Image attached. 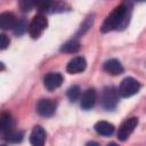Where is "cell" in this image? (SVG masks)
Wrapping results in <instances>:
<instances>
[{
	"label": "cell",
	"instance_id": "5b68a950",
	"mask_svg": "<svg viewBox=\"0 0 146 146\" xmlns=\"http://www.w3.org/2000/svg\"><path fill=\"white\" fill-rule=\"evenodd\" d=\"M138 124V119L137 117H130V119H127L119 128L117 130V138L119 140L121 141H125L129 136L132 133V131L135 130V128L137 127Z\"/></svg>",
	"mask_w": 146,
	"mask_h": 146
},
{
	"label": "cell",
	"instance_id": "5bb4252c",
	"mask_svg": "<svg viewBox=\"0 0 146 146\" xmlns=\"http://www.w3.org/2000/svg\"><path fill=\"white\" fill-rule=\"evenodd\" d=\"M1 133H2V137L5 135H7L8 132L13 131V127H14V122H13V119H11V115L9 113H2L1 114Z\"/></svg>",
	"mask_w": 146,
	"mask_h": 146
},
{
	"label": "cell",
	"instance_id": "7c38bea8",
	"mask_svg": "<svg viewBox=\"0 0 146 146\" xmlns=\"http://www.w3.org/2000/svg\"><path fill=\"white\" fill-rule=\"evenodd\" d=\"M104 71L111 75H119V74L123 73V66L120 63V60L112 58L104 63Z\"/></svg>",
	"mask_w": 146,
	"mask_h": 146
},
{
	"label": "cell",
	"instance_id": "ba28073f",
	"mask_svg": "<svg viewBox=\"0 0 146 146\" xmlns=\"http://www.w3.org/2000/svg\"><path fill=\"white\" fill-rule=\"evenodd\" d=\"M46 141V131L41 125H35L30 135V143L32 146H43Z\"/></svg>",
	"mask_w": 146,
	"mask_h": 146
},
{
	"label": "cell",
	"instance_id": "6da1fadb",
	"mask_svg": "<svg viewBox=\"0 0 146 146\" xmlns=\"http://www.w3.org/2000/svg\"><path fill=\"white\" fill-rule=\"evenodd\" d=\"M131 15L130 3H122L114 8V10L106 17L102 25V32L106 33L113 30H123L129 21Z\"/></svg>",
	"mask_w": 146,
	"mask_h": 146
},
{
	"label": "cell",
	"instance_id": "7402d4cb",
	"mask_svg": "<svg viewBox=\"0 0 146 146\" xmlns=\"http://www.w3.org/2000/svg\"><path fill=\"white\" fill-rule=\"evenodd\" d=\"M86 146H100V145L98 143H96V141H89V143H87Z\"/></svg>",
	"mask_w": 146,
	"mask_h": 146
},
{
	"label": "cell",
	"instance_id": "9c48e42d",
	"mask_svg": "<svg viewBox=\"0 0 146 146\" xmlns=\"http://www.w3.org/2000/svg\"><path fill=\"white\" fill-rule=\"evenodd\" d=\"M96 98H97V95H96V90L94 88H89L87 89L82 96H81V99H80V105L83 110H90L95 103H96Z\"/></svg>",
	"mask_w": 146,
	"mask_h": 146
},
{
	"label": "cell",
	"instance_id": "603a6c76",
	"mask_svg": "<svg viewBox=\"0 0 146 146\" xmlns=\"http://www.w3.org/2000/svg\"><path fill=\"white\" fill-rule=\"evenodd\" d=\"M108 146H117V145H116V144H115V143H111V144H110V145H108Z\"/></svg>",
	"mask_w": 146,
	"mask_h": 146
},
{
	"label": "cell",
	"instance_id": "3957f363",
	"mask_svg": "<svg viewBox=\"0 0 146 146\" xmlns=\"http://www.w3.org/2000/svg\"><path fill=\"white\" fill-rule=\"evenodd\" d=\"M47 26H48V21L46 16H43L42 14L35 15L29 25V33L33 39H38L42 34V32L47 29Z\"/></svg>",
	"mask_w": 146,
	"mask_h": 146
},
{
	"label": "cell",
	"instance_id": "ac0fdd59",
	"mask_svg": "<svg viewBox=\"0 0 146 146\" xmlns=\"http://www.w3.org/2000/svg\"><path fill=\"white\" fill-rule=\"evenodd\" d=\"M27 27H29V26H27L25 19H21V21L17 22V24H16V26H15V29H14V33H15L16 35H22V34L27 30Z\"/></svg>",
	"mask_w": 146,
	"mask_h": 146
},
{
	"label": "cell",
	"instance_id": "e0dca14e",
	"mask_svg": "<svg viewBox=\"0 0 146 146\" xmlns=\"http://www.w3.org/2000/svg\"><path fill=\"white\" fill-rule=\"evenodd\" d=\"M80 95H81V90H80V88H79L78 86H72V87H70L68 90H67V97H68V99H70L71 102H73V103L79 99Z\"/></svg>",
	"mask_w": 146,
	"mask_h": 146
},
{
	"label": "cell",
	"instance_id": "52a82bcc",
	"mask_svg": "<svg viewBox=\"0 0 146 146\" xmlns=\"http://www.w3.org/2000/svg\"><path fill=\"white\" fill-rule=\"evenodd\" d=\"M62 83H63V75L58 72H50L46 74V76L43 78V84L46 89H48L49 91L59 88Z\"/></svg>",
	"mask_w": 146,
	"mask_h": 146
},
{
	"label": "cell",
	"instance_id": "cb8c5ba5",
	"mask_svg": "<svg viewBox=\"0 0 146 146\" xmlns=\"http://www.w3.org/2000/svg\"><path fill=\"white\" fill-rule=\"evenodd\" d=\"M1 146H6V145H1Z\"/></svg>",
	"mask_w": 146,
	"mask_h": 146
},
{
	"label": "cell",
	"instance_id": "9a60e30c",
	"mask_svg": "<svg viewBox=\"0 0 146 146\" xmlns=\"http://www.w3.org/2000/svg\"><path fill=\"white\" fill-rule=\"evenodd\" d=\"M80 42L75 39L73 40H70L67 42H65L62 47H60V51L62 52H68V54H74V52H78L80 50Z\"/></svg>",
	"mask_w": 146,
	"mask_h": 146
},
{
	"label": "cell",
	"instance_id": "4fadbf2b",
	"mask_svg": "<svg viewBox=\"0 0 146 146\" xmlns=\"http://www.w3.org/2000/svg\"><path fill=\"white\" fill-rule=\"evenodd\" d=\"M95 130L98 135L100 136H111L113 135L115 128L112 123L110 122H106V121H98L96 124H95Z\"/></svg>",
	"mask_w": 146,
	"mask_h": 146
},
{
	"label": "cell",
	"instance_id": "30bf717a",
	"mask_svg": "<svg viewBox=\"0 0 146 146\" xmlns=\"http://www.w3.org/2000/svg\"><path fill=\"white\" fill-rule=\"evenodd\" d=\"M87 67V62L83 57L81 56H78V57H74L73 59H71L66 66V70L68 73L71 74H76V73H80L82 71H84Z\"/></svg>",
	"mask_w": 146,
	"mask_h": 146
},
{
	"label": "cell",
	"instance_id": "2e32d148",
	"mask_svg": "<svg viewBox=\"0 0 146 146\" xmlns=\"http://www.w3.org/2000/svg\"><path fill=\"white\" fill-rule=\"evenodd\" d=\"M23 132L22 131H16V130H13L10 132H8L7 135L3 136V139L9 141V143H19L22 141L23 139Z\"/></svg>",
	"mask_w": 146,
	"mask_h": 146
},
{
	"label": "cell",
	"instance_id": "7a4b0ae2",
	"mask_svg": "<svg viewBox=\"0 0 146 146\" xmlns=\"http://www.w3.org/2000/svg\"><path fill=\"white\" fill-rule=\"evenodd\" d=\"M119 102V94L114 87H105L102 92L100 103L106 111H112L116 107Z\"/></svg>",
	"mask_w": 146,
	"mask_h": 146
},
{
	"label": "cell",
	"instance_id": "44dd1931",
	"mask_svg": "<svg viewBox=\"0 0 146 146\" xmlns=\"http://www.w3.org/2000/svg\"><path fill=\"white\" fill-rule=\"evenodd\" d=\"M91 24H92V18L90 19V17H88V19L84 22V24L83 25H81V30L79 31V34H83L90 26H91Z\"/></svg>",
	"mask_w": 146,
	"mask_h": 146
},
{
	"label": "cell",
	"instance_id": "8fae6325",
	"mask_svg": "<svg viewBox=\"0 0 146 146\" xmlns=\"http://www.w3.org/2000/svg\"><path fill=\"white\" fill-rule=\"evenodd\" d=\"M17 22L18 21L16 19V17L13 13L6 11L0 15V27L2 30H14Z\"/></svg>",
	"mask_w": 146,
	"mask_h": 146
},
{
	"label": "cell",
	"instance_id": "ffe728a7",
	"mask_svg": "<svg viewBox=\"0 0 146 146\" xmlns=\"http://www.w3.org/2000/svg\"><path fill=\"white\" fill-rule=\"evenodd\" d=\"M8 46H9V39L6 34L2 33L0 35V48H1V50H5Z\"/></svg>",
	"mask_w": 146,
	"mask_h": 146
},
{
	"label": "cell",
	"instance_id": "8992f818",
	"mask_svg": "<svg viewBox=\"0 0 146 146\" xmlns=\"http://www.w3.org/2000/svg\"><path fill=\"white\" fill-rule=\"evenodd\" d=\"M56 111V103L48 98H42L36 104V112L41 116H51Z\"/></svg>",
	"mask_w": 146,
	"mask_h": 146
},
{
	"label": "cell",
	"instance_id": "d6986e66",
	"mask_svg": "<svg viewBox=\"0 0 146 146\" xmlns=\"http://www.w3.org/2000/svg\"><path fill=\"white\" fill-rule=\"evenodd\" d=\"M19 6H21V9L23 11H30L33 6H36V3L35 2H32V1H21L19 2Z\"/></svg>",
	"mask_w": 146,
	"mask_h": 146
},
{
	"label": "cell",
	"instance_id": "277c9868",
	"mask_svg": "<svg viewBox=\"0 0 146 146\" xmlns=\"http://www.w3.org/2000/svg\"><path fill=\"white\" fill-rule=\"evenodd\" d=\"M140 89V83L133 79V78H125L122 80L120 87H119V94L120 96L127 98V97H131L135 94H137Z\"/></svg>",
	"mask_w": 146,
	"mask_h": 146
}]
</instances>
